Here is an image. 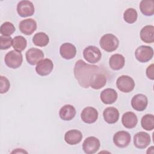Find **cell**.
Returning a JSON list of instances; mask_svg holds the SVG:
<instances>
[{
	"instance_id": "obj_1",
	"label": "cell",
	"mask_w": 154,
	"mask_h": 154,
	"mask_svg": "<svg viewBox=\"0 0 154 154\" xmlns=\"http://www.w3.org/2000/svg\"><path fill=\"white\" fill-rule=\"evenodd\" d=\"M99 71L100 69L99 66L87 64L82 60L76 62L73 69L76 79L79 84L85 88L90 87V83L93 76Z\"/></svg>"
},
{
	"instance_id": "obj_2",
	"label": "cell",
	"mask_w": 154,
	"mask_h": 154,
	"mask_svg": "<svg viewBox=\"0 0 154 154\" xmlns=\"http://www.w3.org/2000/svg\"><path fill=\"white\" fill-rule=\"evenodd\" d=\"M99 43L102 49L111 52L117 49L119 45V40L116 35L112 34H106L101 37Z\"/></svg>"
},
{
	"instance_id": "obj_3",
	"label": "cell",
	"mask_w": 154,
	"mask_h": 154,
	"mask_svg": "<svg viewBox=\"0 0 154 154\" xmlns=\"http://www.w3.org/2000/svg\"><path fill=\"white\" fill-rule=\"evenodd\" d=\"M5 64L10 68L17 69L19 67L23 61L22 55L20 52L13 50L10 51L5 56Z\"/></svg>"
},
{
	"instance_id": "obj_4",
	"label": "cell",
	"mask_w": 154,
	"mask_h": 154,
	"mask_svg": "<svg viewBox=\"0 0 154 154\" xmlns=\"http://www.w3.org/2000/svg\"><path fill=\"white\" fill-rule=\"evenodd\" d=\"M116 85L120 91L129 93L134 90L135 82L131 77L128 75H122L117 78Z\"/></svg>"
},
{
	"instance_id": "obj_5",
	"label": "cell",
	"mask_w": 154,
	"mask_h": 154,
	"mask_svg": "<svg viewBox=\"0 0 154 154\" xmlns=\"http://www.w3.org/2000/svg\"><path fill=\"white\" fill-rule=\"evenodd\" d=\"M135 55L138 61L141 63H146L153 58V48L149 46H140L136 49Z\"/></svg>"
},
{
	"instance_id": "obj_6",
	"label": "cell",
	"mask_w": 154,
	"mask_h": 154,
	"mask_svg": "<svg viewBox=\"0 0 154 154\" xmlns=\"http://www.w3.org/2000/svg\"><path fill=\"white\" fill-rule=\"evenodd\" d=\"M83 56L87 61L94 64L100 60L102 54L98 48L94 46H89L84 49Z\"/></svg>"
},
{
	"instance_id": "obj_7",
	"label": "cell",
	"mask_w": 154,
	"mask_h": 154,
	"mask_svg": "<svg viewBox=\"0 0 154 154\" xmlns=\"http://www.w3.org/2000/svg\"><path fill=\"white\" fill-rule=\"evenodd\" d=\"M100 146L99 140L95 137H89L85 138L82 144V149L87 154L96 153Z\"/></svg>"
},
{
	"instance_id": "obj_8",
	"label": "cell",
	"mask_w": 154,
	"mask_h": 154,
	"mask_svg": "<svg viewBox=\"0 0 154 154\" xmlns=\"http://www.w3.org/2000/svg\"><path fill=\"white\" fill-rule=\"evenodd\" d=\"M17 12L22 17L31 16L34 13V5L29 1H20L17 5Z\"/></svg>"
},
{
	"instance_id": "obj_9",
	"label": "cell",
	"mask_w": 154,
	"mask_h": 154,
	"mask_svg": "<svg viewBox=\"0 0 154 154\" xmlns=\"http://www.w3.org/2000/svg\"><path fill=\"white\" fill-rule=\"evenodd\" d=\"M131 141L130 134L126 131H121L116 132L113 137V142L118 147L124 148L127 147Z\"/></svg>"
},
{
	"instance_id": "obj_10",
	"label": "cell",
	"mask_w": 154,
	"mask_h": 154,
	"mask_svg": "<svg viewBox=\"0 0 154 154\" xmlns=\"http://www.w3.org/2000/svg\"><path fill=\"white\" fill-rule=\"evenodd\" d=\"M27 62L31 65H35L38 64L44 58V54L43 51L37 48L29 49L25 54Z\"/></svg>"
},
{
	"instance_id": "obj_11",
	"label": "cell",
	"mask_w": 154,
	"mask_h": 154,
	"mask_svg": "<svg viewBox=\"0 0 154 154\" xmlns=\"http://www.w3.org/2000/svg\"><path fill=\"white\" fill-rule=\"evenodd\" d=\"M54 64L49 58H45L40 61L35 67L37 73L40 76H46L52 71Z\"/></svg>"
},
{
	"instance_id": "obj_12",
	"label": "cell",
	"mask_w": 154,
	"mask_h": 154,
	"mask_svg": "<svg viewBox=\"0 0 154 154\" xmlns=\"http://www.w3.org/2000/svg\"><path fill=\"white\" fill-rule=\"evenodd\" d=\"M81 117L82 120L86 123H93L97 120L98 112L93 107H85L81 112Z\"/></svg>"
},
{
	"instance_id": "obj_13",
	"label": "cell",
	"mask_w": 154,
	"mask_h": 154,
	"mask_svg": "<svg viewBox=\"0 0 154 154\" xmlns=\"http://www.w3.org/2000/svg\"><path fill=\"white\" fill-rule=\"evenodd\" d=\"M150 137L145 132L137 133L134 137V146L138 149H144L150 143Z\"/></svg>"
},
{
	"instance_id": "obj_14",
	"label": "cell",
	"mask_w": 154,
	"mask_h": 154,
	"mask_svg": "<svg viewBox=\"0 0 154 154\" xmlns=\"http://www.w3.org/2000/svg\"><path fill=\"white\" fill-rule=\"evenodd\" d=\"M147 103V98L143 94H137L131 99L132 107L138 111H144L146 108Z\"/></svg>"
},
{
	"instance_id": "obj_15",
	"label": "cell",
	"mask_w": 154,
	"mask_h": 154,
	"mask_svg": "<svg viewBox=\"0 0 154 154\" xmlns=\"http://www.w3.org/2000/svg\"><path fill=\"white\" fill-rule=\"evenodd\" d=\"M20 31L25 35L32 34L37 29V23L32 19H26L22 20L19 23Z\"/></svg>"
},
{
	"instance_id": "obj_16",
	"label": "cell",
	"mask_w": 154,
	"mask_h": 154,
	"mask_svg": "<svg viewBox=\"0 0 154 154\" xmlns=\"http://www.w3.org/2000/svg\"><path fill=\"white\" fill-rule=\"evenodd\" d=\"M61 56L66 60H70L74 58L76 54L75 46L70 43H64L60 48Z\"/></svg>"
},
{
	"instance_id": "obj_17",
	"label": "cell",
	"mask_w": 154,
	"mask_h": 154,
	"mask_svg": "<svg viewBox=\"0 0 154 154\" xmlns=\"http://www.w3.org/2000/svg\"><path fill=\"white\" fill-rule=\"evenodd\" d=\"M82 134L81 131L76 129L68 131L64 135L65 141L70 145H75L81 142Z\"/></svg>"
},
{
	"instance_id": "obj_18",
	"label": "cell",
	"mask_w": 154,
	"mask_h": 154,
	"mask_svg": "<svg viewBox=\"0 0 154 154\" xmlns=\"http://www.w3.org/2000/svg\"><path fill=\"white\" fill-rule=\"evenodd\" d=\"M117 99V93L113 88H106L100 93L101 101L105 104H112L116 101Z\"/></svg>"
},
{
	"instance_id": "obj_19",
	"label": "cell",
	"mask_w": 154,
	"mask_h": 154,
	"mask_svg": "<svg viewBox=\"0 0 154 154\" xmlns=\"http://www.w3.org/2000/svg\"><path fill=\"white\" fill-rule=\"evenodd\" d=\"M103 116L105 121L109 124L116 123L119 118V112L114 107H108L103 112Z\"/></svg>"
},
{
	"instance_id": "obj_20",
	"label": "cell",
	"mask_w": 154,
	"mask_h": 154,
	"mask_svg": "<svg viewBox=\"0 0 154 154\" xmlns=\"http://www.w3.org/2000/svg\"><path fill=\"white\" fill-rule=\"evenodd\" d=\"M122 122L123 125L128 128L132 129L136 126L138 123V119L136 114L131 111H128L123 114Z\"/></svg>"
},
{
	"instance_id": "obj_21",
	"label": "cell",
	"mask_w": 154,
	"mask_h": 154,
	"mask_svg": "<svg viewBox=\"0 0 154 154\" xmlns=\"http://www.w3.org/2000/svg\"><path fill=\"white\" fill-rule=\"evenodd\" d=\"M76 115V109L71 105L63 106L59 111V116L63 120L69 121L73 119Z\"/></svg>"
},
{
	"instance_id": "obj_22",
	"label": "cell",
	"mask_w": 154,
	"mask_h": 154,
	"mask_svg": "<svg viewBox=\"0 0 154 154\" xmlns=\"http://www.w3.org/2000/svg\"><path fill=\"white\" fill-rule=\"evenodd\" d=\"M106 81L107 79L105 74L102 71H99L93 76L90 83V87L93 89L99 90L105 86Z\"/></svg>"
},
{
	"instance_id": "obj_23",
	"label": "cell",
	"mask_w": 154,
	"mask_h": 154,
	"mask_svg": "<svg viewBox=\"0 0 154 154\" xmlns=\"http://www.w3.org/2000/svg\"><path fill=\"white\" fill-rule=\"evenodd\" d=\"M141 40L147 43H152L154 42V26L149 25L144 26L140 31Z\"/></svg>"
},
{
	"instance_id": "obj_24",
	"label": "cell",
	"mask_w": 154,
	"mask_h": 154,
	"mask_svg": "<svg viewBox=\"0 0 154 154\" xmlns=\"http://www.w3.org/2000/svg\"><path fill=\"white\" fill-rule=\"evenodd\" d=\"M125 60L124 57L119 54H116L111 56L109 60V65L110 67L114 70H118L122 69L125 65Z\"/></svg>"
},
{
	"instance_id": "obj_25",
	"label": "cell",
	"mask_w": 154,
	"mask_h": 154,
	"mask_svg": "<svg viewBox=\"0 0 154 154\" xmlns=\"http://www.w3.org/2000/svg\"><path fill=\"white\" fill-rule=\"evenodd\" d=\"M140 9L145 16H152L154 14V1L153 0H142L140 4Z\"/></svg>"
},
{
	"instance_id": "obj_26",
	"label": "cell",
	"mask_w": 154,
	"mask_h": 154,
	"mask_svg": "<svg viewBox=\"0 0 154 154\" xmlns=\"http://www.w3.org/2000/svg\"><path fill=\"white\" fill-rule=\"evenodd\" d=\"M49 42L48 35L43 32L36 33L32 37V42L35 46L43 47L46 46Z\"/></svg>"
},
{
	"instance_id": "obj_27",
	"label": "cell",
	"mask_w": 154,
	"mask_h": 154,
	"mask_svg": "<svg viewBox=\"0 0 154 154\" xmlns=\"http://www.w3.org/2000/svg\"><path fill=\"white\" fill-rule=\"evenodd\" d=\"M142 128L146 131H152L154 128V117L153 114L144 115L141 120Z\"/></svg>"
},
{
	"instance_id": "obj_28",
	"label": "cell",
	"mask_w": 154,
	"mask_h": 154,
	"mask_svg": "<svg viewBox=\"0 0 154 154\" xmlns=\"http://www.w3.org/2000/svg\"><path fill=\"white\" fill-rule=\"evenodd\" d=\"M26 40L22 35L16 36L13 39L12 46L15 51L22 52L26 48Z\"/></svg>"
},
{
	"instance_id": "obj_29",
	"label": "cell",
	"mask_w": 154,
	"mask_h": 154,
	"mask_svg": "<svg viewBox=\"0 0 154 154\" xmlns=\"http://www.w3.org/2000/svg\"><path fill=\"white\" fill-rule=\"evenodd\" d=\"M138 17V14L136 11L133 8H129L126 9L123 13V19L125 22L128 23H134Z\"/></svg>"
},
{
	"instance_id": "obj_30",
	"label": "cell",
	"mask_w": 154,
	"mask_h": 154,
	"mask_svg": "<svg viewBox=\"0 0 154 154\" xmlns=\"http://www.w3.org/2000/svg\"><path fill=\"white\" fill-rule=\"evenodd\" d=\"M15 30L14 26L10 22L3 23L0 28L1 34L4 36H10L15 31Z\"/></svg>"
},
{
	"instance_id": "obj_31",
	"label": "cell",
	"mask_w": 154,
	"mask_h": 154,
	"mask_svg": "<svg viewBox=\"0 0 154 154\" xmlns=\"http://www.w3.org/2000/svg\"><path fill=\"white\" fill-rule=\"evenodd\" d=\"M13 44V39L10 36H0V49L2 50L7 49Z\"/></svg>"
},
{
	"instance_id": "obj_32",
	"label": "cell",
	"mask_w": 154,
	"mask_h": 154,
	"mask_svg": "<svg viewBox=\"0 0 154 154\" xmlns=\"http://www.w3.org/2000/svg\"><path fill=\"white\" fill-rule=\"evenodd\" d=\"M1 88H0V93L1 94L5 93L10 88V84L8 79L3 76H1Z\"/></svg>"
},
{
	"instance_id": "obj_33",
	"label": "cell",
	"mask_w": 154,
	"mask_h": 154,
	"mask_svg": "<svg viewBox=\"0 0 154 154\" xmlns=\"http://www.w3.org/2000/svg\"><path fill=\"white\" fill-rule=\"evenodd\" d=\"M154 69H153V64H150L146 69V75L148 78L153 80L154 79Z\"/></svg>"
}]
</instances>
